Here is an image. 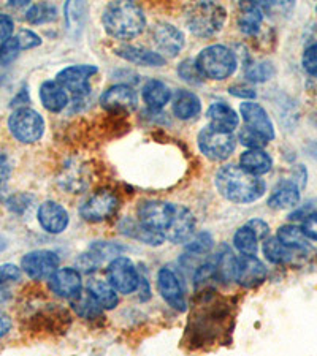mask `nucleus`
I'll return each mask as SVG.
<instances>
[{
  "label": "nucleus",
  "instance_id": "obj_1",
  "mask_svg": "<svg viewBox=\"0 0 317 356\" xmlns=\"http://www.w3.org/2000/svg\"><path fill=\"white\" fill-rule=\"evenodd\" d=\"M216 188L219 195L230 203L235 204H249L261 200L267 186L265 181L258 176L247 173L241 166L226 165L216 173Z\"/></svg>",
  "mask_w": 317,
  "mask_h": 356
},
{
  "label": "nucleus",
  "instance_id": "obj_2",
  "mask_svg": "<svg viewBox=\"0 0 317 356\" xmlns=\"http://www.w3.org/2000/svg\"><path fill=\"white\" fill-rule=\"evenodd\" d=\"M102 21L108 35L116 40L135 38L146 27V16L134 2H111L107 5Z\"/></svg>",
  "mask_w": 317,
  "mask_h": 356
},
{
  "label": "nucleus",
  "instance_id": "obj_3",
  "mask_svg": "<svg viewBox=\"0 0 317 356\" xmlns=\"http://www.w3.org/2000/svg\"><path fill=\"white\" fill-rule=\"evenodd\" d=\"M195 65L203 78L212 79V81H224L235 73L238 60H236L233 51L229 49L227 46L211 44L200 51L195 59Z\"/></svg>",
  "mask_w": 317,
  "mask_h": 356
},
{
  "label": "nucleus",
  "instance_id": "obj_4",
  "mask_svg": "<svg viewBox=\"0 0 317 356\" xmlns=\"http://www.w3.org/2000/svg\"><path fill=\"white\" fill-rule=\"evenodd\" d=\"M227 19V11L216 2H199L190 7L186 24L195 37L208 38L222 31Z\"/></svg>",
  "mask_w": 317,
  "mask_h": 356
},
{
  "label": "nucleus",
  "instance_id": "obj_5",
  "mask_svg": "<svg viewBox=\"0 0 317 356\" xmlns=\"http://www.w3.org/2000/svg\"><path fill=\"white\" fill-rule=\"evenodd\" d=\"M8 130L22 145H33L45 134V120L32 108L21 106L10 114Z\"/></svg>",
  "mask_w": 317,
  "mask_h": 356
},
{
  "label": "nucleus",
  "instance_id": "obj_6",
  "mask_svg": "<svg viewBox=\"0 0 317 356\" xmlns=\"http://www.w3.org/2000/svg\"><path fill=\"white\" fill-rule=\"evenodd\" d=\"M197 143L201 154L206 159L212 160V162H224V160H227L236 147L233 134L219 130L210 124L200 130Z\"/></svg>",
  "mask_w": 317,
  "mask_h": 356
},
{
  "label": "nucleus",
  "instance_id": "obj_7",
  "mask_svg": "<svg viewBox=\"0 0 317 356\" xmlns=\"http://www.w3.org/2000/svg\"><path fill=\"white\" fill-rule=\"evenodd\" d=\"M107 282L118 293L130 295V293H135L138 286H140L141 275L130 258L121 255L108 263Z\"/></svg>",
  "mask_w": 317,
  "mask_h": 356
},
{
  "label": "nucleus",
  "instance_id": "obj_8",
  "mask_svg": "<svg viewBox=\"0 0 317 356\" xmlns=\"http://www.w3.org/2000/svg\"><path fill=\"white\" fill-rule=\"evenodd\" d=\"M118 208L119 198L116 197V193H113L111 191H99L83 201L78 212L83 220L89 223H100L111 219L116 214Z\"/></svg>",
  "mask_w": 317,
  "mask_h": 356
},
{
  "label": "nucleus",
  "instance_id": "obj_9",
  "mask_svg": "<svg viewBox=\"0 0 317 356\" xmlns=\"http://www.w3.org/2000/svg\"><path fill=\"white\" fill-rule=\"evenodd\" d=\"M175 206L176 204L162 200H145L138 204L137 219L149 229L165 236V232L169 229L173 214H175Z\"/></svg>",
  "mask_w": 317,
  "mask_h": 356
},
{
  "label": "nucleus",
  "instance_id": "obj_10",
  "mask_svg": "<svg viewBox=\"0 0 317 356\" xmlns=\"http://www.w3.org/2000/svg\"><path fill=\"white\" fill-rule=\"evenodd\" d=\"M61 260L53 250H32L21 258V271L32 280H49Z\"/></svg>",
  "mask_w": 317,
  "mask_h": 356
},
{
  "label": "nucleus",
  "instance_id": "obj_11",
  "mask_svg": "<svg viewBox=\"0 0 317 356\" xmlns=\"http://www.w3.org/2000/svg\"><path fill=\"white\" fill-rule=\"evenodd\" d=\"M97 73L95 65H72L67 67L57 73L56 81L59 83L63 89L70 92L75 99H84L89 95L91 86L89 78Z\"/></svg>",
  "mask_w": 317,
  "mask_h": 356
},
{
  "label": "nucleus",
  "instance_id": "obj_12",
  "mask_svg": "<svg viewBox=\"0 0 317 356\" xmlns=\"http://www.w3.org/2000/svg\"><path fill=\"white\" fill-rule=\"evenodd\" d=\"M157 290L164 301L175 311L184 312L187 307L186 296H184L183 285L178 275L170 268H160L157 273Z\"/></svg>",
  "mask_w": 317,
  "mask_h": 356
},
{
  "label": "nucleus",
  "instance_id": "obj_13",
  "mask_svg": "<svg viewBox=\"0 0 317 356\" xmlns=\"http://www.w3.org/2000/svg\"><path fill=\"white\" fill-rule=\"evenodd\" d=\"M49 290L56 296L72 301L75 296L83 291L82 273L75 268H59L48 280Z\"/></svg>",
  "mask_w": 317,
  "mask_h": 356
},
{
  "label": "nucleus",
  "instance_id": "obj_14",
  "mask_svg": "<svg viewBox=\"0 0 317 356\" xmlns=\"http://www.w3.org/2000/svg\"><path fill=\"white\" fill-rule=\"evenodd\" d=\"M37 219L40 227H42L46 233L49 234H61L67 229L68 223H70V216H68L67 209L63 208L57 201H43L38 206Z\"/></svg>",
  "mask_w": 317,
  "mask_h": 356
},
{
  "label": "nucleus",
  "instance_id": "obj_15",
  "mask_svg": "<svg viewBox=\"0 0 317 356\" xmlns=\"http://www.w3.org/2000/svg\"><path fill=\"white\" fill-rule=\"evenodd\" d=\"M195 225H197V222H195L192 211L187 209L186 206L176 204L170 227L165 232V239H169L173 244L189 243L194 238Z\"/></svg>",
  "mask_w": 317,
  "mask_h": 356
},
{
  "label": "nucleus",
  "instance_id": "obj_16",
  "mask_svg": "<svg viewBox=\"0 0 317 356\" xmlns=\"http://www.w3.org/2000/svg\"><path fill=\"white\" fill-rule=\"evenodd\" d=\"M267 268L257 257L240 255L236 257L235 280L245 289H256L267 279Z\"/></svg>",
  "mask_w": 317,
  "mask_h": 356
},
{
  "label": "nucleus",
  "instance_id": "obj_17",
  "mask_svg": "<svg viewBox=\"0 0 317 356\" xmlns=\"http://www.w3.org/2000/svg\"><path fill=\"white\" fill-rule=\"evenodd\" d=\"M153 40L159 54L176 57L184 48V33L169 22H160L153 29Z\"/></svg>",
  "mask_w": 317,
  "mask_h": 356
},
{
  "label": "nucleus",
  "instance_id": "obj_18",
  "mask_svg": "<svg viewBox=\"0 0 317 356\" xmlns=\"http://www.w3.org/2000/svg\"><path fill=\"white\" fill-rule=\"evenodd\" d=\"M240 111L247 129L254 130L256 134L263 136L267 141L275 140L273 122L262 105H258L256 102H245L241 103Z\"/></svg>",
  "mask_w": 317,
  "mask_h": 356
},
{
  "label": "nucleus",
  "instance_id": "obj_19",
  "mask_svg": "<svg viewBox=\"0 0 317 356\" xmlns=\"http://www.w3.org/2000/svg\"><path fill=\"white\" fill-rule=\"evenodd\" d=\"M100 105L109 111H134L138 105L137 92L129 84H116L103 92Z\"/></svg>",
  "mask_w": 317,
  "mask_h": 356
},
{
  "label": "nucleus",
  "instance_id": "obj_20",
  "mask_svg": "<svg viewBox=\"0 0 317 356\" xmlns=\"http://www.w3.org/2000/svg\"><path fill=\"white\" fill-rule=\"evenodd\" d=\"M206 118H208L210 125H212V127L229 131V134H233V130L240 124L238 114L226 102L211 103L208 111H206Z\"/></svg>",
  "mask_w": 317,
  "mask_h": 356
},
{
  "label": "nucleus",
  "instance_id": "obj_21",
  "mask_svg": "<svg viewBox=\"0 0 317 356\" xmlns=\"http://www.w3.org/2000/svg\"><path fill=\"white\" fill-rule=\"evenodd\" d=\"M300 203V188L292 181H282L273 188L268 197V208L281 211L295 208Z\"/></svg>",
  "mask_w": 317,
  "mask_h": 356
},
{
  "label": "nucleus",
  "instance_id": "obj_22",
  "mask_svg": "<svg viewBox=\"0 0 317 356\" xmlns=\"http://www.w3.org/2000/svg\"><path fill=\"white\" fill-rule=\"evenodd\" d=\"M119 229L125 236L140 241V243H145L148 245H160L165 241L164 234L153 232V229L143 225L138 219H129V217L123 219L119 222Z\"/></svg>",
  "mask_w": 317,
  "mask_h": 356
},
{
  "label": "nucleus",
  "instance_id": "obj_23",
  "mask_svg": "<svg viewBox=\"0 0 317 356\" xmlns=\"http://www.w3.org/2000/svg\"><path fill=\"white\" fill-rule=\"evenodd\" d=\"M116 54L119 57H123L127 62H132V64L143 67H162L167 62L164 56L155 53V51L140 48V46H121V48L116 49Z\"/></svg>",
  "mask_w": 317,
  "mask_h": 356
},
{
  "label": "nucleus",
  "instance_id": "obj_24",
  "mask_svg": "<svg viewBox=\"0 0 317 356\" xmlns=\"http://www.w3.org/2000/svg\"><path fill=\"white\" fill-rule=\"evenodd\" d=\"M40 100L48 111L61 113L68 105V94L56 79L54 81H45L40 86Z\"/></svg>",
  "mask_w": 317,
  "mask_h": 356
},
{
  "label": "nucleus",
  "instance_id": "obj_25",
  "mask_svg": "<svg viewBox=\"0 0 317 356\" xmlns=\"http://www.w3.org/2000/svg\"><path fill=\"white\" fill-rule=\"evenodd\" d=\"M173 114L181 120H190L197 118L201 111V102L194 92L190 90H176L173 97Z\"/></svg>",
  "mask_w": 317,
  "mask_h": 356
},
{
  "label": "nucleus",
  "instance_id": "obj_26",
  "mask_svg": "<svg viewBox=\"0 0 317 356\" xmlns=\"http://www.w3.org/2000/svg\"><path fill=\"white\" fill-rule=\"evenodd\" d=\"M143 100H145L146 106L153 111H159L171 100V90L169 84H165L160 79H149V81L143 86L141 90Z\"/></svg>",
  "mask_w": 317,
  "mask_h": 356
},
{
  "label": "nucleus",
  "instance_id": "obj_27",
  "mask_svg": "<svg viewBox=\"0 0 317 356\" xmlns=\"http://www.w3.org/2000/svg\"><path fill=\"white\" fill-rule=\"evenodd\" d=\"M240 166L254 176H262L272 170L273 160L263 149H247L246 152L241 154Z\"/></svg>",
  "mask_w": 317,
  "mask_h": 356
},
{
  "label": "nucleus",
  "instance_id": "obj_28",
  "mask_svg": "<svg viewBox=\"0 0 317 356\" xmlns=\"http://www.w3.org/2000/svg\"><path fill=\"white\" fill-rule=\"evenodd\" d=\"M262 250L265 258H267L270 263H273V265H291V263L295 261L297 255H302L300 252L286 247L276 236L265 239Z\"/></svg>",
  "mask_w": 317,
  "mask_h": 356
},
{
  "label": "nucleus",
  "instance_id": "obj_29",
  "mask_svg": "<svg viewBox=\"0 0 317 356\" xmlns=\"http://www.w3.org/2000/svg\"><path fill=\"white\" fill-rule=\"evenodd\" d=\"M263 21L262 7L257 3H241V11L238 15V27L245 35H256L261 31Z\"/></svg>",
  "mask_w": 317,
  "mask_h": 356
},
{
  "label": "nucleus",
  "instance_id": "obj_30",
  "mask_svg": "<svg viewBox=\"0 0 317 356\" xmlns=\"http://www.w3.org/2000/svg\"><path fill=\"white\" fill-rule=\"evenodd\" d=\"M276 238H278L286 247H289V249L295 252H300V254H307V252L311 250L308 238L304 236L303 229L297 225L279 227Z\"/></svg>",
  "mask_w": 317,
  "mask_h": 356
},
{
  "label": "nucleus",
  "instance_id": "obj_31",
  "mask_svg": "<svg viewBox=\"0 0 317 356\" xmlns=\"http://www.w3.org/2000/svg\"><path fill=\"white\" fill-rule=\"evenodd\" d=\"M70 304L75 314H77L78 317L86 318V320H94L97 317H100L103 311L100 304L97 302V300L92 296V293L88 289L75 296L70 301Z\"/></svg>",
  "mask_w": 317,
  "mask_h": 356
},
{
  "label": "nucleus",
  "instance_id": "obj_32",
  "mask_svg": "<svg viewBox=\"0 0 317 356\" xmlns=\"http://www.w3.org/2000/svg\"><path fill=\"white\" fill-rule=\"evenodd\" d=\"M88 290L92 293V296L95 298L97 302L100 304L102 309L111 311V309H114L119 304L118 291L114 290L108 282H105V280H100V279L89 280Z\"/></svg>",
  "mask_w": 317,
  "mask_h": 356
},
{
  "label": "nucleus",
  "instance_id": "obj_33",
  "mask_svg": "<svg viewBox=\"0 0 317 356\" xmlns=\"http://www.w3.org/2000/svg\"><path fill=\"white\" fill-rule=\"evenodd\" d=\"M21 268L11 263L0 265V302L8 301L13 296V286L20 284Z\"/></svg>",
  "mask_w": 317,
  "mask_h": 356
},
{
  "label": "nucleus",
  "instance_id": "obj_34",
  "mask_svg": "<svg viewBox=\"0 0 317 356\" xmlns=\"http://www.w3.org/2000/svg\"><path fill=\"white\" fill-rule=\"evenodd\" d=\"M216 258V279H221L222 282H232L235 280L236 271V257L232 249L227 245H222Z\"/></svg>",
  "mask_w": 317,
  "mask_h": 356
},
{
  "label": "nucleus",
  "instance_id": "obj_35",
  "mask_svg": "<svg viewBox=\"0 0 317 356\" xmlns=\"http://www.w3.org/2000/svg\"><path fill=\"white\" fill-rule=\"evenodd\" d=\"M233 245L241 255L256 257L258 252V238L256 236V233H254L252 229L245 223L243 227H240L235 232Z\"/></svg>",
  "mask_w": 317,
  "mask_h": 356
},
{
  "label": "nucleus",
  "instance_id": "obj_36",
  "mask_svg": "<svg viewBox=\"0 0 317 356\" xmlns=\"http://www.w3.org/2000/svg\"><path fill=\"white\" fill-rule=\"evenodd\" d=\"M125 247L118 243H109V241H95L91 244L89 252L94 255L102 265L103 261H111L114 258L121 257V252H124Z\"/></svg>",
  "mask_w": 317,
  "mask_h": 356
},
{
  "label": "nucleus",
  "instance_id": "obj_37",
  "mask_svg": "<svg viewBox=\"0 0 317 356\" xmlns=\"http://www.w3.org/2000/svg\"><path fill=\"white\" fill-rule=\"evenodd\" d=\"M57 18V10L51 3H36L26 13V21L31 24H46Z\"/></svg>",
  "mask_w": 317,
  "mask_h": 356
},
{
  "label": "nucleus",
  "instance_id": "obj_38",
  "mask_svg": "<svg viewBox=\"0 0 317 356\" xmlns=\"http://www.w3.org/2000/svg\"><path fill=\"white\" fill-rule=\"evenodd\" d=\"M212 243H215V241H212L211 234L208 232H201L199 234H195V236L189 241L186 250L189 255H208L212 249Z\"/></svg>",
  "mask_w": 317,
  "mask_h": 356
},
{
  "label": "nucleus",
  "instance_id": "obj_39",
  "mask_svg": "<svg viewBox=\"0 0 317 356\" xmlns=\"http://www.w3.org/2000/svg\"><path fill=\"white\" fill-rule=\"evenodd\" d=\"M275 74V67L270 62L263 60L258 64L249 65L246 68V78L252 83H265Z\"/></svg>",
  "mask_w": 317,
  "mask_h": 356
},
{
  "label": "nucleus",
  "instance_id": "obj_40",
  "mask_svg": "<svg viewBox=\"0 0 317 356\" xmlns=\"http://www.w3.org/2000/svg\"><path fill=\"white\" fill-rule=\"evenodd\" d=\"M178 74H180V78H183L184 81L189 84H200L203 81V76L200 74L194 59L183 60L181 64L178 65Z\"/></svg>",
  "mask_w": 317,
  "mask_h": 356
},
{
  "label": "nucleus",
  "instance_id": "obj_41",
  "mask_svg": "<svg viewBox=\"0 0 317 356\" xmlns=\"http://www.w3.org/2000/svg\"><path fill=\"white\" fill-rule=\"evenodd\" d=\"M21 51V46L18 43L16 37L8 38L7 42H2L0 44V64L2 65H10L11 62L16 60Z\"/></svg>",
  "mask_w": 317,
  "mask_h": 356
},
{
  "label": "nucleus",
  "instance_id": "obj_42",
  "mask_svg": "<svg viewBox=\"0 0 317 356\" xmlns=\"http://www.w3.org/2000/svg\"><path fill=\"white\" fill-rule=\"evenodd\" d=\"M238 141L243 146H246L247 149H263L268 143L263 136H261L258 134H256V131L247 129V127L241 130L238 134Z\"/></svg>",
  "mask_w": 317,
  "mask_h": 356
},
{
  "label": "nucleus",
  "instance_id": "obj_43",
  "mask_svg": "<svg viewBox=\"0 0 317 356\" xmlns=\"http://www.w3.org/2000/svg\"><path fill=\"white\" fill-rule=\"evenodd\" d=\"M32 201H33V197H31V195L16 193V195H11V197L5 201V204H7V208L11 212L22 214V212H26L29 208H31Z\"/></svg>",
  "mask_w": 317,
  "mask_h": 356
},
{
  "label": "nucleus",
  "instance_id": "obj_44",
  "mask_svg": "<svg viewBox=\"0 0 317 356\" xmlns=\"http://www.w3.org/2000/svg\"><path fill=\"white\" fill-rule=\"evenodd\" d=\"M16 40H18L21 49H32L42 44V38H40L36 32L29 31V29H22V31H20L18 35H16Z\"/></svg>",
  "mask_w": 317,
  "mask_h": 356
},
{
  "label": "nucleus",
  "instance_id": "obj_45",
  "mask_svg": "<svg viewBox=\"0 0 317 356\" xmlns=\"http://www.w3.org/2000/svg\"><path fill=\"white\" fill-rule=\"evenodd\" d=\"M303 68L309 73L311 76H317V43L311 44L309 48L303 53V59H302Z\"/></svg>",
  "mask_w": 317,
  "mask_h": 356
},
{
  "label": "nucleus",
  "instance_id": "obj_46",
  "mask_svg": "<svg viewBox=\"0 0 317 356\" xmlns=\"http://www.w3.org/2000/svg\"><path fill=\"white\" fill-rule=\"evenodd\" d=\"M302 229L308 239L317 241V212H311L302 220Z\"/></svg>",
  "mask_w": 317,
  "mask_h": 356
},
{
  "label": "nucleus",
  "instance_id": "obj_47",
  "mask_svg": "<svg viewBox=\"0 0 317 356\" xmlns=\"http://www.w3.org/2000/svg\"><path fill=\"white\" fill-rule=\"evenodd\" d=\"M246 225L249 227L256 236L258 238V241H265L267 238H270V225L262 219H252L249 222H246Z\"/></svg>",
  "mask_w": 317,
  "mask_h": 356
},
{
  "label": "nucleus",
  "instance_id": "obj_48",
  "mask_svg": "<svg viewBox=\"0 0 317 356\" xmlns=\"http://www.w3.org/2000/svg\"><path fill=\"white\" fill-rule=\"evenodd\" d=\"M15 31V22L11 19V16L0 13V40L2 42H7L8 38H11Z\"/></svg>",
  "mask_w": 317,
  "mask_h": 356
},
{
  "label": "nucleus",
  "instance_id": "obj_49",
  "mask_svg": "<svg viewBox=\"0 0 317 356\" xmlns=\"http://www.w3.org/2000/svg\"><path fill=\"white\" fill-rule=\"evenodd\" d=\"M11 170H13V166H11L8 157L3 156V154H0V191L7 186V182L11 176Z\"/></svg>",
  "mask_w": 317,
  "mask_h": 356
},
{
  "label": "nucleus",
  "instance_id": "obj_50",
  "mask_svg": "<svg viewBox=\"0 0 317 356\" xmlns=\"http://www.w3.org/2000/svg\"><path fill=\"white\" fill-rule=\"evenodd\" d=\"M230 95H235L238 97V99H245V100H251V99H256V92H254L251 88H246V86H232V88L229 89Z\"/></svg>",
  "mask_w": 317,
  "mask_h": 356
},
{
  "label": "nucleus",
  "instance_id": "obj_51",
  "mask_svg": "<svg viewBox=\"0 0 317 356\" xmlns=\"http://www.w3.org/2000/svg\"><path fill=\"white\" fill-rule=\"evenodd\" d=\"M307 177H308L307 170L303 168V165H300V166H297L295 170H293V177L291 181L295 184L298 188H303L304 184H307Z\"/></svg>",
  "mask_w": 317,
  "mask_h": 356
},
{
  "label": "nucleus",
  "instance_id": "obj_52",
  "mask_svg": "<svg viewBox=\"0 0 317 356\" xmlns=\"http://www.w3.org/2000/svg\"><path fill=\"white\" fill-rule=\"evenodd\" d=\"M11 326H13V321H11L10 315L7 312L0 311V339L8 334Z\"/></svg>",
  "mask_w": 317,
  "mask_h": 356
},
{
  "label": "nucleus",
  "instance_id": "obj_53",
  "mask_svg": "<svg viewBox=\"0 0 317 356\" xmlns=\"http://www.w3.org/2000/svg\"><path fill=\"white\" fill-rule=\"evenodd\" d=\"M307 151L309 152V156H311V157L317 159V141L309 143V145L307 146Z\"/></svg>",
  "mask_w": 317,
  "mask_h": 356
},
{
  "label": "nucleus",
  "instance_id": "obj_54",
  "mask_svg": "<svg viewBox=\"0 0 317 356\" xmlns=\"http://www.w3.org/2000/svg\"><path fill=\"white\" fill-rule=\"evenodd\" d=\"M5 247H7V241H5L2 236H0V252H3Z\"/></svg>",
  "mask_w": 317,
  "mask_h": 356
},
{
  "label": "nucleus",
  "instance_id": "obj_55",
  "mask_svg": "<svg viewBox=\"0 0 317 356\" xmlns=\"http://www.w3.org/2000/svg\"><path fill=\"white\" fill-rule=\"evenodd\" d=\"M316 10H317V8H316Z\"/></svg>",
  "mask_w": 317,
  "mask_h": 356
}]
</instances>
